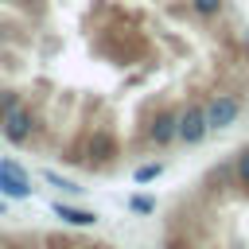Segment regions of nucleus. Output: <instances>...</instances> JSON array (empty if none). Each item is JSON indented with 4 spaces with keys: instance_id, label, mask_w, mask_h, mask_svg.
Segmentation results:
<instances>
[{
    "instance_id": "39448f33",
    "label": "nucleus",
    "mask_w": 249,
    "mask_h": 249,
    "mask_svg": "<svg viewBox=\"0 0 249 249\" xmlns=\"http://www.w3.org/2000/svg\"><path fill=\"white\" fill-rule=\"evenodd\" d=\"M222 4H226V0H187L191 16H198V19H214V16L222 12Z\"/></svg>"
},
{
    "instance_id": "423d86ee",
    "label": "nucleus",
    "mask_w": 249,
    "mask_h": 249,
    "mask_svg": "<svg viewBox=\"0 0 249 249\" xmlns=\"http://www.w3.org/2000/svg\"><path fill=\"white\" fill-rule=\"evenodd\" d=\"M230 167H233V179H237L241 187H249V144L233 156V163H230Z\"/></svg>"
},
{
    "instance_id": "0eeeda50",
    "label": "nucleus",
    "mask_w": 249,
    "mask_h": 249,
    "mask_svg": "<svg viewBox=\"0 0 249 249\" xmlns=\"http://www.w3.org/2000/svg\"><path fill=\"white\" fill-rule=\"evenodd\" d=\"M58 218H66L70 226H93V214L89 210H74V206H58Z\"/></svg>"
},
{
    "instance_id": "20e7f679",
    "label": "nucleus",
    "mask_w": 249,
    "mask_h": 249,
    "mask_svg": "<svg viewBox=\"0 0 249 249\" xmlns=\"http://www.w3.org/2000/svg\"><path fill=\"white\" fill-rule=\"evenodd\" d=\"M0 187H4L8 195H16V198H23V195L31 191V187H27V175H23L16 163H8V160L0 163Z\"/></svg>"
},
{
    "instance_id": "1a4fd4ad",
    "label": "nucleus",
    "mask_w": 249,
    "mask_h": 249,
    "mask_svg": "<svg viewBox=\"0 0 249 249\" xmlns=\"http://www.w3.org/2000/svg\"><path fill=\"white\" fill-rule=\"evenodd\" d=\"M132 210H144V214H148V210H152V198H140V195H136V198H132Z\"/></svg>"
},
{
    "instance_id": "6e6552de",
    "label": "nucleus",
    "mask_w": 249,
    "mask_h": 249,
    "mask_svg": "<svg viewBox=\"0 0 249 249\" xmlns=\"http://www.w3.org/2000/svg\"><path fill=\"white\" fill-rule=\"evenodd\" d=\"M160 175V163H144V167H136V183H148V179H156Z\"/></svg>"
},
{
    "instance_id": "9d476101",
    "label": "nucleus",
    "mask_w": 249,
    "mask_h": 249,
    "mask_svg": "<svg viewBox=\"0 0 249 249\" xmlns=\"http://www.w3.org/2000/svg\"><path fill=\"white\" fill-rule=\"evenodd\" d=\"M167 249H191V245H187V241H171Z\"/></svg>"
},
{
    "instance_id": "7ed1b4c3",
    "label": "nucleus",
    "mask_w": 249,
    "mask_h": 249,
    "mask_svg": "<svg viewBox=\"0 0 249 249\" xmlns=\"http://www.w3.org/2000/svg\"><path fill=\"white\" fill-rule=\"evenodd\" d=\"M237 117H241V97H237V93H214V97L206 101V121H210V132L230 128Z\"/></svg>"
},
{
    "instance_id": "f257e3e1",
    "label": "nucleus",
    "mask_w": 249,
    "mask_h": 249,
    "mask_svg": "<svg viewBox=\"0 0 249 249\" xmlns=\"http://www.w3.org/2000/svg\"><path fill=\"white\" fill-rule=\"evenodd\" d=\"M140 136H144V144H152V148H167L171 140H179V109H175V105H156V109L148 113Z\"/></svg>"
},
{
    "instance_id": "f03ea898",
    "label": "nucleus",
    "mask_w": 249,
    "mask_h": 249,
    "mask_svg": "<svg viewBox=\"0 0 249 249\" xmlns=\"http://www.w3.org/2000/svg\"><path fill=\"white\" fill-rule=\"evenodd\" d=\"M210 132V121H206V105L202 101H187L179 109V144H202Z\"/></svg>"
}]
</instances>
